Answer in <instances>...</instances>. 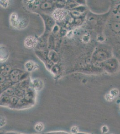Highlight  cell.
<instances>
[{
  "mask_svg": "<svg viewBox=\"0 0 120 134\" xmlns=\"http://www.w3.org/2000/svg\"><path fill=\"white\" fill-rule=\"evenodd\" d=\"M119 65L118 60L115 58H109L103 63V67L104 69L110 73H115L118 71Z\"/></svg>",
  "mask_w": 120,
  "mask_h": 134,
  "instance_id": "1",
  "label": "cell"
},
{
  "mask_svg": "<svg viewBox=\"0 0 120 134\" xmlns=\"http://www.w3.org/2000/svg\"><path fill=\"white\" fill-rule=\"evenodd\" d=\"M37 40L33 36H29L25 40L24 44L26 47L28 48H32L36 45Z\"/></svg>",
  "mask_w": 120,
  "mask_h": 134,
  "instance_id": "2",
  "label": "cell"
},
{
  "mask_svg": "<svg viewBox=\"0 0 120 134\" xmlns=\"http://www.w3.org/2000/svg\"><path fill=\"white\" fill-rule=\"evenodd\" d=\"M65 11L62 9H57L53 12V17L55 19L60 21L63 20L65 17Z\"/></svg>",
  "mask_w": 120,
  "mask_h": 134,
  "instance_id": "3",
  "label": "cell"
},
{
  "mask_svg": "<svg viewBox=\"0 0 120 134\" xmlns=\"http://www.w3.org/2000/svg\"><path fill=\"white\" fill-rule=\"evenodd\" d=\"M33 105V104L30 103L26 100L20 99L18 100L15 109L16 110H23L24 109L28 108L30 107V105Z\"/></svg>",
  "mask_w": 120,
  "mask_h": 134,
  "instance_id": "4",
  "label": "cell"
},
{
  "mask_svg": "<svg viewBox=\"0 0 120 134\" xmlns=\"http://www.w3.org/2000/svg\"><path fill=\"white\" fill-rule=\"evenodd\" d=\"M10 21H11V24L14 27H16L18 26H19V22L18 20V16L16 13H13L11 15L10 18Z\"/></svg>",
  "mask_w": 120,
  "mask_h": 134,
  "instance_id": "5",
  "label": "cell"
},
{
  "mask_svg": "<svg viewBox=\"0 0 120 134\" xmlns=\"http://www.w3.org/2000/svg\"><path fill=\"white\" fill-rule=\"evenodd\" d=\"M11 99L8 96H5L1 100V105L3 107H9Z\"/></svg>",
  "mask_w": 120,
  "mask_h": 134,
  "instance_id": "6",
  "label": "cell"
},
{
  "mask_svg": "<svg viewBox=\"0 0 120 134\" xmlns=\"http://www.w3.org/2000/svg\"><path fill=\"white\" fill-rule=\"evenodd\" d=\"M19 99L17 97H13L11 99V102L9 104V107L10 108L13 109H15L17 105V104L18 103V100Z\"/></svg>",
  "mask_w": 120,
  "mask_h": 134,
  "instance_id": "7",
  "label": "cell"
},
{
  "mask_svg": "<svg viewBox=\"0 0 120 134\" xmlns=\"http://www.w3.org/2000/svg\"><path fill=\"white\" fill-rule=\"evenodd\" d=\"M44 125L42 122H39L35 125V129L36 131L40 132L43 131V130L44 129Z\"/></svg>",
  "mask_w": 120,
  "mask_h": 134,
  "instance_id": "8",
  "label": "cell"
},
{
  "mask_svg": "<svg viewBox=\"0 0 120 134\" xmlns=\"http://www.w3.org/2000/svg\"><path fill=\"white\" fill-rule=\"evenodd\" d=\"M71 134H77L79 133V129L78 126H73L70 129Z\"/></svg>",
  "mask_w": 120,
  "mask_h": 134,
  "instance_id": "9",
  "label": "cell"
},
{
  "mask_svg": "<svg viewBox=\"0 0 120 134\" xmlns=\"http://www.w3.org/2000/svg\"><path fill=\"white\" fill-rule=\"evenodd\" d=\"M44 134H70L67 132L65 131H52V132H49L46 133Z\"/></svg>",
  "mask_w": 120,
  "mask_h": 134,
  "instance_id": "10",
  "label": "cell"
},
{
  "mask_svg": "<svg viewBox=\"0 0 120 134\" xmlns=\"http://www.w3.org/2000/svg\"><path fill=\"white\" fill-rule=\"evenodd\" d=\"M6 119L5 117L2 116L1 117V127H2L3 126H4L6 124Z\"/></svg>",
  "mask_w": 120,
  "mask_h": 134,
  "instance_id": "11",
  "label": "cell"
},
{
  "mask_svg": "<svg viewBox=\"0 0 120 134\" xmlns=\"http://www.w3.org/2000/svg\"><path fill=\"white\" fill-rule=\"evenodd\" d=\"M108 128L106 126H103L101 128V131L103 134H106L108 132Z\"/></svg>",
  "mask_w": 120,
  "mask_h": 134,
  "instance_id": "12",
  "label": "cell"
},
{
  "mask_svg": "<svg viewBox=\"0 0 120 134\" xmlns=\"http://www.w3.org/2000/svg\"><path fill=\"white\" fill-rule=\"evenodd\" d=\"M8 3V2L7 1H1V5H2V6H3L5 8L7 6Z\"/></svg>",
  "mask_w": 120,
  "mask_h": 134,
  "instance_id": "13",
  "label": "cell"
},
{
  "mask_svg": "<svg viewBox=\"0 0 120 134\" xmlns=\"http://www.w3.org/2000/svg\"><path fill=\"white\" fill-rule=\"evenodd\" d=\"M3 134H18L17 133L14 132H8L4 133Z\"/></svg>",
  "mask_w": 120,
  "mask_h": 134,
  "instance_id": "14",
  "label": "cell"
},
{
  "mask_svg": "<svg viewBox=\"0 0 120 134\" xmlns=\"http://www.w3.org/2000/svg\"><path fill=\"white\" fill-rule=\"evenodd\" d=\"M77 134H86V133H79Z\"/></svg>",
  "mask_w": 120,
  "mask_h": 134,
  "instance_id": "15",
  "label": "cell"
},
{
  "mask_svg": "<svg viewBox=\"0 0 120 134\" xmlns=\"http://www.w3.org/2000/svg\"><path fill=\"white\" fill-rule=\"evenodd\" d=\"M21 134V133H20V134Z\"/></svg>",
  "mask_w": 120,
  "mask_h": 134,
  "instance_id": "16",
  "label": "cell"
},
{
  "mask_svg": "<svg viewBox=\"0 0 120 134\" xmlns=\"http://www.w3.org/2000/svg\"><path fill=\"white\" fill-rule=\"evenodd\" d=\"M1 134H2V133H1Z\"/></svg>",
  "mask_w": 120,
  "mask_h": 134,
  "instance_id": "17",
  "label": "cell"
},
{
  "mask_svg": "<svg viewBox=\"0 0 120 134\" xmlns=\"http://www.w3.org/2000/svg\"></svg>",
  "mask_w": 120,
  "mask_h": 134,
  "instance_id": "18",
  "label": "cell"
}]
</instances>
